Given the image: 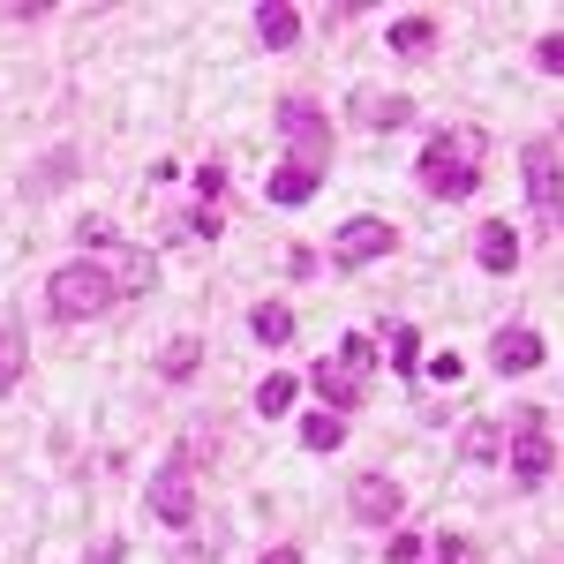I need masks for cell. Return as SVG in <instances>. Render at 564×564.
<instances>
[{
    "label": "cell",
    "mask_w": 564,
    "mask_h": 564,
    "mask_svg": "<svg viewBox=\"0 0 564 564\" xmlns=\"http://www.w3.org/2000/svg\"><path fill=\"white\" fill-rule=\"evenodd\" d=\"M316 188H324V174H308V166H286V159H279V174L263 181V196H271L279 212H294V204H308Z\"/></svg>",
    "instance_id": "14"
},
{
    "label": "cell",
    "mask_w": 564,
    "mask_h": 564,
    "mask_svg": "<svg viewBox=\"0 0 564 564\" xmlns=\"http://www.w3.org/2000/svg\"><path fill=\"white\" fill-rule=\"evenodd\" d=\"M339 444H347V414H324V406H316L302 422V452H339Z\"/></svg>",
    "instance_id": "19"
},
{
    "label": "cell",
    "mask_w": 564,
    "mask_h": 564,
    "mask_svg": "<svg viewBox=\"0 0 564 564\" xmlns=\"http://www.w3.org/2000/svg\"><path fill=\"white\" fill-rule=\"evenodd\" d=\"M196 188H204V196H226V159H212V166H196Z\"/></svg>",
    "instance_id": "28"
},
{
    "label": "cell",
    "mask_w": 564,
    "mask_h": 564,
    "mask_svg": "<svg viewBox=\"0 0 564 564\" xmlns=\"http://www.w3.org/2000/svg\"><path fill=\"white\" fill-rule=\"evenodd\" d=\"M391 249H399V226H391V218H347V226L332 234V263H339V271L384 263Z\"/></svg>",
    "instance_id": "6"
},
{
    "label": "cell",
    "mask_w": 564,
    "mask_h": 564,
    "mask_svg": "<svg viewBox=\"0 0 564 564\" xmlns=\"http://www.w3.org/2000/svg\"><path fill=\"white\" fill-rule=\"evenodd\" d=\"M399 505H406V497H399V481H391V475H354L347 512L361 527H399Z\"/></svg>",
    "instance_id": "10"
},
{
    "label": "cell",
    "mask_w": 564,
    "mask_h": 564,
    "mask_svg": "<svg viewBox=\"0 0 564 564\" xmlns=\"http://www.w3.org/2000/svg\"><path fill=\"white\" fill-rule=\"evenodd\" d=\"M257 39L286 53V45L302 39V15H294V8H257Z\"/></svg>",
    "instance_id": "20"
},
{
    "label": "cell",
    "mask_w": 564,
    "mask_h": 564,
    "mask_svg": "<svg viewBox=\"0 0 564 564\" xmlns=\"http://www.w3.org/2000/svg\"><path fill=\"white\" fill-rule=\"evenodd\" d=\"M196 369H204V339H174L166 361H159V377H166V384H188Z\"/></svg>",
    "instance_id": "21"
},
{
    "label": "cell",
    "mask_w": 564,
    "mask_h": 564,
    "mask_svg": "<svg viewBox=\"0 0 564 564\" xmlns=\"http://www.w3.org/2000/svg\"><path fill=\"white\" fill-rule=\"evenodd\" d=\"M475 263L489 279H505V271H520V226H505V218H489L475 234Z\"/></svg>",
    "instance_id": "12"
},
{
    "label": "cell",
    "mask_w": 564,
    "mask_h": 564,
    "mask_svg": "<svg viewBox=\"0 0 564 564\" xmlns=\"http://www.w3.org/2000/svg\"><path fill=\"white\" fill-rule=\"evenodd\" d=\"M384 564H422V534H414V527H399V534L384 542Z\"/></svg>",
    "instance_id": "25"
},
{
    "label": "cell",
    "mask_w": 564,
    "mask_h": 564,
    "mask_svg": "<svg viewBox=\"0 0 564 564\" xmlns=\"http://www.w3.org/2000/svg\"><path fill=\"white\" fill-rule=\"evenodd\" d=\"M249 332H257L263 347H286V339H294V308L286 302H257L249 308Z\"/></svg>",
    "instance_id": "16"
},
{
    "label": "cell",
    "mask_w": 564,
    "mask_h": 564,
    "mask_svg": "<svg viewBox=\"0 0 564 564\" xmlns=\"http://www.w3.org/2000/svg\"><path fill=\"white\" fill-rule=\"evenodd\" d=\"M45 308H53L61 324H90V316L121 308V294H113V279H106L98 257H76V263H61V271L45 279Z\"/></svg>",
    "instance_id": "2"
},
{
    "label": "cell",
    "mask_w": 564,
    "mask_h": 564,
    "mask_svg": "<svg viewBox=\"0 0 564 564\" xmlns=\"http://www.w3.org/2000/svg\"><path fill=\"white\" fill-rule=\"evenodd\" d=\"M151 512H159V527H196V459L188 452H174L151 475Z\"/></svg>",
    "instance_id": "5"
},
{
    "label": "cell",
    "mask_w": 564,
    "mask_h": 564,
    "mask_svg": "<svg viewBox=\"0 0 564 564\" xmlns=\"http://www.w3.org/2000/svg\"><path fill=\"white\" fill-rule=\"evenodd\" d=\"M84 257L106 263V279H113V294H121V302H135V294L159 279V257H151V249H129V241H113V234H106L98 249H84Z\"/></svg>",
    "instance_id": "8"
},
{
    "label": "cell",
    "mask_w": 564,
    "mask_h": 564,
    "mask_svg": "<svg viewBox=\"0 0 564 564\" xmlns=\"http://www.w3.org/2000/svg\"><path fill=\"white\" fill-rule=\"evenodd\" d=\"M430 377H436V384H459L467 369H459V354H436V361H430Z\"/></svg>",
    "instance_id": "30"
},
{
    "label": "cell",
    "mask_w": 564,
    "mask_h": 564,
    "mask_svg": "<svg viewBox=\"0 0 564 564\" xmlns=\"http://www.w3.org/2000/svg\"><path fill=\"white\" fill-rule=\"evenodd\" d=\"M279 135L294 143L286 166H308V174L332 166V113H324V106H308V98H279Z\"/></svg>",
    "instance_id": "4"
},
{
    "label": "cell",
    "mask_w": 564,
    "mask_h": 564,
    "mask_svg": "<svg viewBox=\"0 0 564 564\" xmlns=\"http://www.w3.org/2000/svg\"><path fill=\"white\" fill-rule=\"evenodd\" d=\"M294 391H302V384H294L286 369H279V377H263V384H257V414H271V422H279V414L294 406Z\"/></svg>",
    "instance_id": "22"
},
{
    "label": "cell",
    "mask_w": 564,
    "mask_h": 564,
    "mask_svg": "<svg viewBox=\"0 0 564 564\" xmlns=\"http://www.w3.org/2000/svg\"><path fill=\"white\" fill-rule=\"evenodd\" d=\"M527 196H534V226H557V135L527 143Z\"/></svg>",
    "instance_id": "9"
},
{
    "label": "cell",
    "mask_w": 564,
    "mask_h": 564,
    "mask_svg": "<svg viewBox=\"0 0 564 564\" xmlns=\"http://www.w3.org/2000/svg\"><path fill=\"white\" fill-rule=\"evenodd\" d=\"M23 361H31V339H23L15 324H0V399L23 384Z\"/></svg>",
    "instance_id": "17"
},
{
    "label": "cell",
    "mask_w": 564,
    "mask_h": 564,
    "mask_svg": "<svg viewBox=\"0 0 564 564\" xmlns=\"http://www.w3.org/2000/svg\"><path fill=\"white\" fill-rule=\"evenodd\" d=\"M263 564H302V550H294V542H279V550H263Z\"/></svg>",
    "instance_id": "31"
},
{
    "label": "cell",
    "mask_w": 564,
    "mask_h": 564,
    "mask_svg": "<svg viewBox=\"0 0 564 564\" xmlns=\"http://www.w3.org/2000/svg\"><path fill=\"white\" fill-rule=\"evenodd\" d=\"M76 181V151H53L39 174H31V196H45V188H68Z\"/></svg>",
    "instance_id": "24"
},
{
    "label": "cell",
    "mask_w": 564,
    "mask_h": 564,
    "mask_svg": "<svg viewBox=\"0 0 564 564\" xmlns=\"http://www.w3.org/2000/svg\"><path fill=\"white\" fill-rule=\"evenodd\" d=\"M354 121H361V129H406V121H414V98H391V90H361V98H354Z\"/></svg>",
    "instance_id": "13"
},
{
    "label": "cell",
    "mask_w": 564,
    "mask_h": 564,
    "mask_svg": "<svg viewBox=\"0 0 564 564\" xmlns=\"http://www.w3.org/2000/svg\"><path fill=\"white\" fill-rule=\"evenodd\" d=\"M489 361H497V377H520V369H542V361H550V347H542V332L505 324V332H497V347H489Z\"/></svg>",
    "instance_id": "11"
},
{
    "label": "cell",
    "mask_w": 564,
    "mask_h": 564,
    "mask_svg": "<svg viewBox=\"0 0 564 564\" xmlns=\"http://www.w3.org/2000/svg\"><path fill=\"white\" fill-rule=\"evenodd\" d=\"M550 467H557L550 406H520V430H512V475H520V481H550Z\"/></svg>",
    "instance_id": "7"
},
{
    "label": "cell",
    "mask_w": 564,
    "mask_h": 564,
    "mask_svg": "<svg viewBox=\"0 0 564 564\" xmlns=\"http://www.w3.org/2000/svg\"><path fill=\"white\" fill-rule=\"evenodd\" d=\"M459 557H467V542H459V534L444 527V534H436V557H430V564H459Z\"/></svg>",
    "instance_id": "29"
},
{
    "label": "cell",
    "mask_w": 564,
    "mask_h": 564,
    "mask_svg": "<svg viewBox=\"0 0 564 564\" xmlns=\"http://www.w3.org/2000/svg\"><path fill=\"white\" fill-rule=\"evenodd\" d=\"M459 452H467V459H475V467H489V459H497V452H505V430H497V422H475V430L459 436Z\"/></svg>",
    "instance_id": "23"
},
{
    "label": "cell",
    "mask_w": 564,
    "mask_h": 564,
    "mask_svg": "<svg viewBox=\"0 0 564 564\" xmlns=\"http://www.w3.org/2000/svg\"><path fill=\"white\" fill-rule=\"evenodd\" d=\"M534 61H542V68H550V76H564V31H550V39L534 45Z\"/></svg>",
    "instance_id": "27"
},
{
    "label": "cell",
    "mask_w": 564,
    "mask_h": 564,
    "mask_svg": "<svg viewBox=\"0 0 564 564\" xmlns=\"http://www.w3.org/2000/svg\"><path fill=\"white\" fill-rule=\"evenodd\" d=\"M181 234H196V241H218V234H226V218L218 212H188V218H174Z\"/></svg>",
    "instance_id": "26"
},
{
    "label": "cell",
    "mask_w": 564,
    "mask_h": 564,
    "mask_svg": "<svg viewBox=\"0 0 564 564\" xmlns=\"http://www.w3.org/2000/svg\"><path fill=\"white\" fill-rule=\"evenodd\" d=\"M481 159H489V135H481L475 121H452V129H436L430 143H422L414 181H422V196H436V204H459V196L481 188Z\"/></svg>",
    "instance_id": "1"
},
{
    "label": "cell",
    "mask_w": 564,
    "mask_h": 564,
    "mask_svg": "<svg viewBox=\"0 0 564 564\" xmlns=\"http://www.w3.org/2000/svg\"><path fill=\"white\" fill-rule=\"evenodd\" d=\"M369 369H377V339H339V354H324V361L308 369V384H316V399H324V414H347V406H361Z\"/></svg>",
    "instance_id": "3"
},
{
    "label": "cell",
    "mask_w": 564,
    "mask_h": 564,
    "mask_svg": "<svg viewBox=\"0 0 564 564\" xmlns=\"http://www.w3.org/2000/svg\"><path fill=\"white\" fill-rule=\"evenodd\" d=\"M384 354H391L399 377H414V369H422V332H414V324H384Z\"/></svg>",
    "instance_id": "18"
},
{
    "label": "cell",
    "mask_w": 564,
    "mask_h": 564,
    "mask_svg": "<svg viewBox=\"0 0 564 564\" xmlns=\"http://www.w3.org/2000/svg\"><path fill=\"white\" fill-rule=\"evenodd\" d=\"M384 45L399 53V61H422V53H436V15H399Z\"/></svg>",
    "instance_id": "15"
}]
</instances>
